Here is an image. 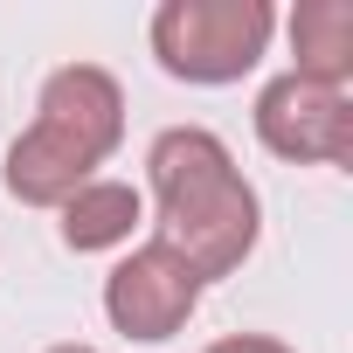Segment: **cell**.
Instances as JSON below:
<instances>
[{
    "label": "cell",
    "instance_id": "cell-1",
    "mask_svg": "<svg viewBox=\"0 0 353 353\" xmlns=\"http://www.w3.org/2000/svg\"><path fill=\"white\" fill-rule=\"evenodd\" d=\"M145 188H152V243H166L201 284L236 277L250 263L263 236V201L208 125H166L145 145Z\"/></svg>",
    "mask_w": 353,
    "mask_h": 353
},
{
    "label": "cell",
    "instance_id": "cell-2",
    "mask_svg": "<svg viewBox=\"0 0 353 353\" xmlns=\"http://www.w3.org/2000/svg\"><path fill=\"white\" fill-rule=\"evenodd\" d=\"M118 139H125L118 77L97 63H63L35 97V125L8 145L0 181L21 208H63L83 181H97V166L118 152Z\"/></svg>",
    "mask_w": 353,
    "mask_h": 353
},
{
    "label": "cell",
    "instance_id": "cell-3",
    "mask_svg": "<svg viewBox=\"0 0 353 353\" xmlns=\"http://www.w3.org/2000/svg\"><path fill=\"white\" fill-rule=\"evenodd\" d=\"M270 0H159L152 56L181 83H243L270 49Z\"/></svg>",
    "mask_w": 353,
    "mask_h": 353
},
{
    "label": "cell",
    "instance_id": "cell-4",
    "mask_svg": "<svg viewBox=\"0 0 353 353\" xmlns=\"http://www.w3.org/2000/svg\"><path fill=\"white\" fill-rule=\"evenodd\" d=\"M201 277L173 256L166 243H139V250H125L118 263H111V277H104V319H111V332H125V339H139V346H159V339H173L188 319H194V305H201Z\"/></svg>",
    "mask_w": 353,
    "mask_h": 353
},
{
    "label": "cell",
    "instance_id": "cell-5",
    "mask_svg": "<svg viewBox=\"0 0 353 353\" xmlns=\"http://www.w3.org/2000/svg\"><path fill=\"white\" fill-rule=\"evenodd\" d=\"M256 139L298 166H346L353 159V104H346V90H319L284 70L256 90Z\"/></svg>",
    "mask_w": 353,
    "mask_h": 353
},
{
    "label": "cell",
    "instance_id": "cell-6",
    "mask_svg": "<svg viewBox=\"0 0 353 353\" xmlns=\"http://www.w3.org/2000/svg\"><path fill=\"white\" fill-rule=\"evenodd\" d=\"M291 77L319 90H346L353 77V0H298L291 8Z\"/></svg>",
    "mask_w": 353,
    "mask_h": 353
},
{
    "label": "cell",
    "instance_id": "cell-7",
    "mask_svg": "<svg viewBox=\"0 0 353 353\" xmlns=\"http://www.w3.org/2000/svg\"><path fill=\"white\" fill-rule=\"evenodd\" d=\"M56 215H63V243H70L77 256H90V250H125V243L145 229V194H139L132 181H83Z\"/></svg>",
    "mask_w": 353,
    "mask_h": 353
},
{
    "label": "cell",
    "instance_id": "cell-8",
    "mask_svg": "<svg viewBox=\"0 0 353 353\" xmlns=\"http://www.w3.org/2000/svg\"><path fill=\"white\" fill-rule=\"evenodd\" d=\"M208 353H291V346L270 339V332H229V339H215Z\"/></svg>",
    "mask_w": 353,
    "mask_h": 353
},
{
    "label": "cell",
    "instance_id": "cell-9",
    "mask_svg": "<svg viewBox=\"0 0 353 353\" xmlns=\"http://www.w3.org/2000/svg\"><path fill=\"white\" fill-rule=\"evenodd\" d=\"M49 353H97V346H49Z\"/></svg>",
    "mask_w": 353,
    "mask_h": 353
}]
</instances>
